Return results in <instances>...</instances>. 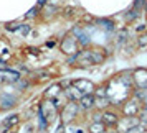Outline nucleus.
<instances>
[{
    "label": "nucleus",
    "instance_id": "nucleus-1",
    "mask_svg": "<svg viewBox=\"0 0 147 133\" xmlns=\"http://www.w3.org/2000/svg\"><path fill=\"white\" fill-rule=\"evenodd\" d=\"M106 86L107 97L111 99L114 108L119 110V107L126 102L129 97H132L136 92V84L132 79V71H122V72L116 74L114 77L104 82Z\"/></svg>",
    "mask_w": 147,
    "mask_h": 133
},
{
    "label": "nucleus",
    "instance_id": "nucleus-2",
    "mask_svg": "<svg viewBox=\"0 0 147 133\" xmlns=\"http://www.w3.org/2000/svg\"><path fill=\"white\" fill-rule=\"evenodd\" d=\"M107 58V53H104V49L101 48H83L76 56L68 58V63L74 67H93V66H99L102 64Z\"/></svg>",
    "mask_w": 147,
    "mask_h": 133
},
{
    "label": "nucleus",
    "instance_id": "nucleus-3",
    "mask_svg": "<svg viewBox=\"0 0 147 133\" xmlns=\"http://www.w3.org/2000/svg\"><path fill=\"white\" fill-rule=\"evenodd\" d=\"M80 117H83V110H81L80 104L74 102V100H69L60 110V122L66 126L71 125V123H76V120Z\"/></svg>",
    "mask_w": 147,
    "mask_h": 133
},
{
    "label": "nucleus",
    "instance_id": "nucleus-4",
    "mask_svg": "<svg viewBox=\"0 0 147 133\" xmlns=\"http://www.w3.org/2000/svg\"><path fill=\"white\" fill-rule=\"evenodd\" d=\"M36 117L43 118L48 125H53L58 120V117H60V110L55 107V104L50 99H43L40 102V108H38V115Z\"/></svg>",
    "mask_w": 147,
    "mask_h": 133
},
{
    "label": "nucleus",
    "instance_id": "nucleus-5",
    "mask_svg": "<svg viewBox=\"0 0 147 133\" xmlns=\"http://www.w3.org/2000/svg\"><path fill=\"white\" fill-rule=\"evenodd\" d=\"M142 108H144L142 100L134 94L132 97H129V99L119 107V112H121V115H126V117H139L140 112H142Z\"/></svg>",
    "mask_w": 147,
    "mask_h": 133
},
{
    "label": "nucleus",
    "instance_id": "nucleus-6",
    "mask_svg": "<svg viewBox=\"0 0 147 133\" xmlns=\"http://www.w3.org/2000/svg\"><path fill=\"white\" fill-rule=\"evenodd\" d=\"M60 49H61V53L63 54H66L68 58H71V56H76L83 48H81V45L78 43V40L69 33L60 41Z\"/></svg>",
    "mask_w": 147,
    "mask_h": 133
},
{
    "label": "nucleus",
    "instance_id": "nucleus-7",
    "mask_svg": "<svg viewBox=\"0 0 147 133\" xmlns=\"http://www.w3.org/2000/svg\"><path fill=\"white\" fill-rule=\"evenodd\" d=\"M18 105V95L10 90H0V112L12 110Z\"/></svg>",
    "mask_w": 147,
    "mask_h": 133
},
{
    "label": "nucleus",
    "instance_id": "nucleus-8",
    "mask_svg": "<svg viewBox=\"0 0 147 133\" xmlns=\"http://www.w3.org/2000/svg\"><path fill=\"white\" fill-rule=\"evenodd\" d=\"M119 118H121V112L119 110H116L114 107H111V108H107V110H102V112H101V120H102V123H104L107 128H116Z\"/></svg>",
    "mask_w": 147,
    "mask_h": 133
},
{
    "label": "nucleus",
    "instance_id": "nucleus-9",
    "mask_svg": "<svg viewBox=\"0 0 147 133\" xmlns=\"http://www.w3.org/2000/svg\"><path fill=\"white\" fill-rule=\"evenodd\" d=\"M20 72H17L13 69H7V67H0V87L3 86H13L17 80L20 79Z\"/></svg>",
    "mask_w": 147,
    "mask_h": 133
},
{
    "label": "nucleus",
    "instance_id": "nucleus-10",
    "mask_svg": "<svg viewBox=\"0 0 147 133\" xmlns=\"http://www.w3.org/2000/svg\"><path fill=\"white\" fill-rule=\"evenodd\" d=\"M71 35L78 40V43L81 45V48H88L91 45V35L86 30V27H74L71 30Z\"/></svg>",
    "mask_w": 147,
    "mask_h": 133
},
{
    "label": "nucleus",
    "instance_id": "nucleus-11",
    "mask_svg": "<svg viewBox=\"0 0 147 133\" xmlns=\"http://www.w3.org/2000/svg\"><path fill=\"white\" fill-rule=\"evenodd\" d=\"M137 125H140L139 117H126V115H121V118H119V122H117L116 128H117L121 133H126V132H129L131 128H134V126H137Z\"/></svg>",
    "mask_w": 147,
    "mask_h": 133
},
{
    "label": "nucleus",
    "instance_id": "nucleus-12",
    "mask_svg": "<svg viewBox=\"0 0 147 133\" xmlns=\"http://www.w3.org/2000/svg\"><path fill=\"white\" fill-rule=\"evenodd\" d=\"M132 79L136 84V89H146L147 87V69L136 67L132 69Z\"/></svg>",
    "mask_w": 147,
    "mask_h": 133
},
{
    "label": "nucleus",
    "instance_id": "nucleus-13",
    "mask_svg": "<svg viewBox=\"0 0 147 133\" xmlns=\"http://www.w3.org/2000/svg\"><path fill=\"white\" fill-rule=\"evenodd\" d=\"M78 104H80L81 110L83 113H88V112H94L96 108V95L94 94H84L80 100H78Z\"/></svg>",
    "mask_w": 147,
    "mask_h": 133
},
{
    "label": "nucleus",
    "instance_id": "nucleus-14",
    "mask_svg": "<svg viewBox=\"0 0 147 133\" xmlns=\"http://www.w3.org/2000/svg\"><path fill=\"white\" fill-rule=\"evenodd\" d=\"M20 125V115L18 113H13V115H8L2 120L0 123V133H8L12 128Z\"/></svg>",
    "mask_w": 147,
    "mask_h": 133
},
{
    "label": "nucleus",
    "instance_id": "nucleus-15",
    "mask_svg": "<svg viewBox=\"0 0 147 133\" xmlns=\"http://www.w3.org/2000/svg\"><path fill=\"white\" fill-rule=\"evenodd\" d=\"M71 84L83 94H94V90H96V84L91 82L89 79H83V77L81 79H73Z\"/></svg>",
    "mask_w": 147,
    "mask_h": 133
},
{
    "label": "nucleus",
    "instance_id": "nucleus-16",
    "mask_svg": "<svg viewBox=\"0 0 147 133\" xmlns=\"http://www.w3.org/2000/svg\"><path fill=\"white\" fill-rule=\"evenodd\" d=\"M28 79L32 80V84L47 82V80L51 79V71H50V69H38V71H33V72H30V77H28Z\"/></svg>",
    "mask_w": 147,
    "mask_h": 133
},
{
    "label": "nucleus",
    "instance_id": "nucleus-17",
    "mask_svg": "<svg viewBox=\"0 0 147 133\" xmlns=\"http://www.w3.org/2000/svg\"><path fill=\"white\" fill-rule=\"evenodd\" d=\"M61 92H63V86H61L60 82H51V86H48L47 90H45V94H43V99L53 100L55 97L60 95Z\"/></svg>",
    "mask_w": 147,
    "mask_h": 133
},
{
    "label": "nucleus",
    "instance_id": "nucleus-18",
    "mask_svg": "<svg viewBox=\"0 0 147 133\" xmlns=\"http://www.w3.org/2000/svg\"><path fill=\"white\" fill-rule=\"evenodd\" d=\"M107 126L102 123V120H89L86 123V132L88 133H104Z\"/></svg>",
    "mask_w": 147,
    "mask_h": 133
},
{
    "label": "nucleus",
    "instance_id": "nucleus-19",
    "mask_svg": "<svg viewBox=\"0 0 147 133\" xmlns=\"http://www.w3.org/2000/svg\"><path fill=\"white\" fill-rule=\"evenodd\" d=\"M58 10L60 8L56 7V5H50V3H43L40 7V15L45 18V20H50V17H55V15H58Z\"/></svg>",
    "mask_w": 147,
    "mask_h": 133
},
{
    "label": "nucleus",
    "instance_id": "nucleus-20",
    "mask_svg": "<svg viewBox=\"0 0 147 133\" xmlns=\"http://www.w3.org/2000/svg\"><path fill=\"white\" fill-rule=\"evenodd\" d=\"M63 92H65V95L68 97V100H74V102H78V100L84 95V94L81 92V90H78L73 84H69L68 87H65V89H63Z\"/></svg>",
    "mask_w": 147,
    "mask_h": 133
},
{
    "label": "nucleus",
    "instance_id": "nucleus-21",
    "mask_svg": "<svg viewBox=\"0 0 147 133\" xmlns=\"http://www.w3.org/2000/svg\"><path fill=\"white\" fill-rule=\"evenodd\" d=\"M17 133H38V126L32 120H27L22 126H17Z\"/></svg>",
    "mask_w": 147,
    "mask_h": 133
},
{
    "label": "nucleus",
    "instance_id": "nucleus-22",
    "mask_svg": "<svg viewBox=\"0 0 147 133\" xmlns=\"http://www.w3.org/2000/svg\"><path fill=\"white\" fill-rule=\"evenodd\" d=\"M96 28L98 30H102V31H109V33H113L114 30H116V25H114L113 20H98L96 21Z\"/></svg>",
    "mask_w": 147,
    "mask_h": 133
},
{
    "label": "nucleus",
    "instance_id": "nucleus-23",
    "mask_svg": "<svg viewBox=\"0 0 147 133\" xmlns=\"http://www.w3.org/2000/svg\"><path fill=\"white\" fill-rule=\"evenodd\" d=\"M51 102L55 104V107H56L58 110H61V108H63V107L66 105L68 102H69V100H68V97L65 95V92H61L60 95H56V97H55V99L51 100Z\"/></svg>",
    "mask_w": 147,
    "mask_h": 133
},
{
    "label": "nucleus",
    "instance_id": "nucleus-24",
    "mask_svg": "<svg viewBox=\"0 0 147 133\" xmlns=\"http://www.w3.org/2000/svg\"><path fill=\"white\" fill-rule=\"evenodd\" d=\"M134 41H136V48H147V30L137 35Z\"/></svg>",
    "mask_w": 147,
    "mask_h": 133
},
{
    "label": "nucleus",
    "instance_id": "nucleus-25",
    "mask_svg": "<svg viewBox=\"0 0 147 133\" xmlns=\"http://www.w3.org/2000/svg\"><path fill=\"white\" fill-rule=\"evenodd\" d=\"M140 13H142V12H137L136 8H131L129 12H126V21H127V23H132V21H136L140 17Z\"/></svg>",
    "mask_w": 147,
    "mask_h": 133
},
{
    "label": "nucleus",
    "instance_id": "nucleus-26",
    "mask_svg": "<svg viewBox=\"0 0 147 133\" xmlns=\"http://www.w3.org/2000/svg\"><path fill=\"white\" fill-rule=\"evenodd\" d=\"M134 94L142 100V104H144V105H147V87H146V89H136V92H134Z\"/></svg>",
    "mask_w": 147,
    "mask_h": 133
},
{
    "label": "nucleus",
    "instance_id": "nucleus-27",
    "mask_svg": "<svg viewBox=\"0 0 147 133\" xmlns=\"http://www.w3.org/2000/svg\"><path fill=\"white\" fill-rule=\"evenodd\" d=\"M20 25L22 23H17V21H13V23H7V25H5V30H7V31H12V33H18Z\"/></svg>",
    "mask_w": 147,
    "mask_h": 133
},
{
    "label": "nucleus",
    "instance_id": "nucleus-28",
    "mask_svg": "<svg viewBox=\"0 0 147 133\" xmlns=\"http://www.w3.org/2000/svg\"><path fill=\"white\" fill-rule=\"evenodd\" d=\"M30 31H32V27H30V25H27V23H22L20 28H18V33H20L23 38H25V36L30 33Z\"/></svg>",
    "mask_w": 147,
    "mask_h": 133
},
{
    "label": "nucleus",
    "instance_id": "nucleus-29",
    "mask_svg": "<svg viewBox=\"0 0 147 133\" xmlns=\"http://www.w3.org/2000/svg\"><path fill=\"white\" fill-rule=\"evenodd\" d=\"M146 3H147V0H136V2H134V5H132V8H136L137 12H144Z\"/></svg>",
    "mask_w": 147,
    "mask_h": 133
},
{
    "label": "nucleus",
    "instance_id": "nucleus-30",
    "mask_svg": "<svg viewBox=\"0 0 147 133\" xmlns=\"http://www.w3.org/2000/svg\"><path fill=\"white\" fill-rule=\"evenodd\" d=\"M63 15H66L68 18H71V17H74V8H71V7H66L65 10H63Z\"/></svg>",
    "mask_w": 147,
    "mask_h": 133
},
{
    "label": "nucleus",
    "instance_id": "nucleus-31",
    "mask_svg": "<svg viewBox=\"0 0 147 133\" xmlns=\"http://www.w3.org/2000/svg\"><path fill=\"white\" fill-rule=\"evenodd\" d=\"M55 133H66V125H63V123L60 122V125H58V128H56Z\"/></svg>",
    "mask_w": 147,
    "mask_h": 133
},
{
    "label": "nucleus",
    "instance_id": "nucleus-32",
    "mask_svg": "<svg viewBox=\"0 0 147 133\" xmlns=\"http://www.w3.org/2000/svg\"><path fill=\"white\" fill-rule=\"evenodd\" d=\"M104 133H121V132L117 130V128H107V130H106Z\"/></svg>",
    "mask_w": 147,
    "mask_h": 133
},
{
    "label": "nucleus",
    "instance_id": "nucleus-33",
    "mask_svg": "<svg viewBox=\"0 0 147 133\" xmlns=\"http://www.w3.org/2000/svg\"><path fill=\"white\" fill-rule=\"evenodd\" d=\"M47 46H51V48H53V46H55V41H48Z\"/></svg>",
    "mask_w": 147,
    "mask_h": 133
},
{
    "label": "nucleus",
    "instance_id": "nucleus-34",
    "mask_svg": "<svg viewBox=\"0 0 147 133\" xmlns=\"http://www.w3.org/2000/svg\"><path fill=\"white\" fill-rule=\"evenodd\" d=\"M144 13L147 15V3H146V7H144Z\"/></svg>",
    "mask_w": 147,
    "mask_h": 133
}]
</instances>
